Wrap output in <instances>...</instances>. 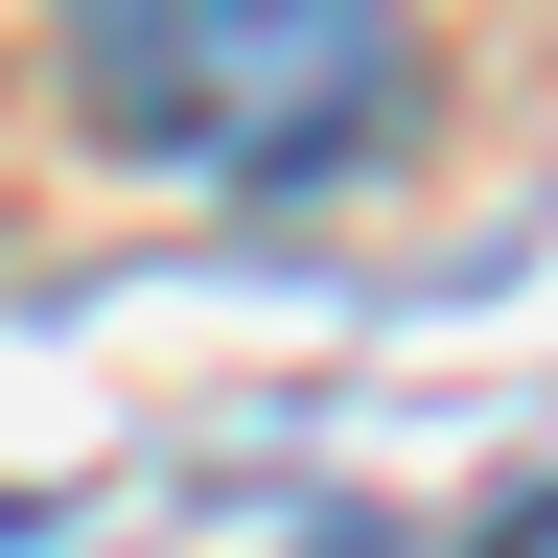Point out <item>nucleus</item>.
<instances>
[{"mask_svg":"<svg viewBox=\"0 0 558 558\" xmlns=\"http://www.w3.org/2000/svg\"><path fill=\"white\" fill-rule=\"evenodd\" d=\"M488 558H558V488H535V512H512V535H488Z\"/></svg>","mask_w":558,"mask_h":558,"instance_id":"f03ea898","label":"nucleus"},{"mask_svg":"<svg viewBox=\"0 0 558 558\" xmlns=\"http://www.w3.org/2000/svg\"><path fill=\"white\" fill-rule=\"evenodd\" d=\"M70 117L117 163H209V186H326L396 117V24L373 0H94L70 24Z\"/></svg>","mask_w":558,"mask_h":558,"instance_id":"f257e3e1","label":"nucleus"}]
</instances>
